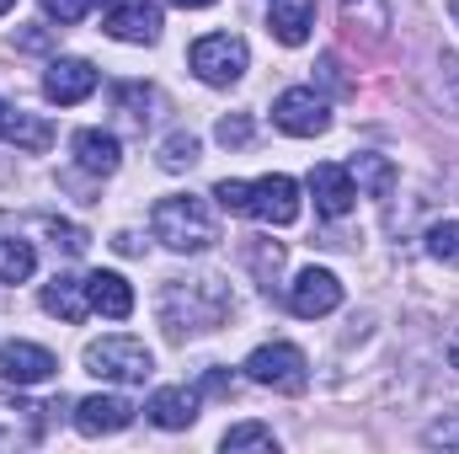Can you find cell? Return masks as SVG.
I'll return each instance as SVG.
<instances>
[{"label": "cell", "instance_id": "obj_1", "mask_svg": "<svg viewBox=\"0 0 459 454\" xmlns=\"http://www.w3.org/2000/svg\"><path fill=\"white\" fill-rule=\"evenodd\" d=\"M230 316V294L220 278H171L160 289V321L171 337H187V332H214Z\"/></svg>", "mask_w": 459, "mask_h": 454}, {"label": "cell", "instance_id": "obj_2", "mask_svg": "<svg viewBox=\"0 0 459 454\" xmlns=\"http://www.w3.org/2000/svg\"><path fill=\"white\" fill-rule=\"evenodd\" d=\"M220 209L230 214H251V220H267V225H294L299 220V188L294 177L273 171V177H256V182H220L214 188Z\"/></svg>", "mask_w": 459, "mask_h": 454}, {"label": "cell", "instance_id": "obj_3", "mask_svg": "<svg viewBox=\"0 0 459 454\" xmlns=\"http://www.w3.org/2000/svg\"><path fill=\"white\" fill-rule=\"evenodd\" d=\"M150 230H155V240L160 246H171V251H209L214 240H220V225H214V209L204 204V198H193V193H177V198H160L155 204V214H150Z\"/></svg>", "mask_w": 459, "mask_h": 454}, {"label": "cell", "instance_id": "obj_4", "mask_svg": "<svg viewBox=\"0 0 459 454\" xmlns=\"http://www.w3.org/2000/svg\"><path fill=\"white\" fill-rule=\"evenodd\" d=\"M86 369L97 374V380H117V385H144L150 380V369H155V358H150V347L139 337H102L86 347Z\"/></svg>", "mask_w": 459, "mask_h": 454}, {"label": "cell", "instance_id": "obj_5", "mask_svg": "<svg viewBox=\"0 0 459 454\" xmlns=\"http://www.w3.org/2000/svg\"><path fill=\"white\" fill-rule=\"evenodd\" d=\"M246 374H251L256 385L278 390V396H299V390L310 385V363H305V353H299L294 342H267V347H256V353L246 358Z\"/></svg>", "mask_w": 459, "mask_h": 454}, {"label": "cell", "instance_id": "obj_6", "mask_svg": "<svg viewBox=\"0 0 459 454\" xmlns=\"http://www.w3.org/2000/svg\"><path fill=\"white\" fill-rule=\"evenodd\" d=\"M187 65H193L198 81H209V86H235V81L246 75V65H251V48H246V38H235V32H209V38L193 43Z\"/></svg>", "mask_w": 459, "mask_h": 454}, {"label": "cell", "instance_id": "obj_7", "mask_svg": "<svg viewBox=\"0 0 459 454\" xmlns=\"http://www.w3.org/2000/svg\"><path fill=\"white\" fill-rule=\"evenodd\" d=\"M273 123H278L283 134H294V139H316V134L332 128V108H326V97H321L316 86H289V92L273 102Z\"/></svg>", "mask_w": 459, "mask_h": 454}, {"label": "cell", "instance_id": "obj_8", "mask_svg": "<svg viewBox=\"0 0 459 454\" xmlns=\"http://www.w3.org/2000/svg\"><path fill=\"white\" fill-rule=\"evenodd\" d=\"M342 305V278L326 273V267H305L294 284H289V310L305 316V321H321Z\"/></svg>", "mask_w": 459, "mask_h": 454}, {"label": "cell", "instance_id": "obj_9", "mask_svg": "<svg viewBox=\"0 0 459 454\" xmlns=\"http://www.w3.org/2000/svg\"><path fill=\"white\" fill-rule=\"evenodd\" d=\"M97 92V65L91 59H54L48 75H43V97L59 102V108H75Z\"/></svg>", "mask_w": 459, "mask_h": 454}, {"label": "cell", "instance_id": "obj_10", "mask_svg": "<svg viewBox=\"0 0 459 454\" xmlns=\"http://www.w3.org/2000/svg\"><path fill=\"white\" fill-rule=\"evenodd\" d=\"M102 27L117 43H155L160 38V11L150 0H113L108 16H102Z\"/></svg>", "mask_w": 459, "mask_h": 454}, {"label": "cell", "instance_id": "obj_11", "mask_svg": "<svg viewBox=\"0 0 459 454\" xmlns=\"http://www.w3.org/2000/svg\"><path fill=\"white\" fill-rule=\"evenodd\" d=\"M0 374L11 385H43V380L59 374V358L48 347H38V342H5L0 347Z\"/></svg>", "mask_w": 459, "mask_h": 454}, {"label": "cell", "instance_id": "obj_12", "mask_svg": "<svg viewBox=\"0 0 459 454\" xmlns=\"http://www.w3.org/2000/svg\"><path fill=\"white\" fill-rule=\"evenodd\" d=\"M54 412H59V401L32 406L22 396H0V444H32V439H43V428H48Z\"/></svg>", "mask_w": 459, "mask_h": 454}, {"label": "cell", "instance_id": "obj_13", "mask_svg": "<svg viewBox=\"0 0 459 454\" xmlns=\"http://www.w3.org/2000/svg\"><path fill=\"white\" fill-rule=\"evenodd\" d=\"M134 423V406L123 401V396H86L81 406H75V428L86 433V439H102V433H123Z\"/></svg>", "mask_w": 459, "mask_h": 454}, {"label": "cell", "instance_id": "obj_14", "mask_svg": "<svg viewBox=\"0 0 459 454\" xmlns=\"http://www.w3.org/2000/svg\"><path fill=\"white\" fill-rule=\"evenodd\" d=\"M310 193H316V209H321L326 220H342L347 209H352V198H358L352 171H347V166H332V161L310 171Z\"/></svg>", "mask_w": 459, "mask_h": 454}, {"label": "cell", "instance_id": "obj_15", "mask_svg": "<svg viewBox=\"0 0 459 454\" xmlns=\"http://www.w3.org/2000/svg\"><path fill=\"white\" fill-rule=\"evenodd\" d=\"M150 423L155 428H166V433H177V428H193L198 423V390H187V385H166V390H155L150 396Z\"/></svg>", "mask_w": 459, "mask_h": 454}, {"label": "cell", "instance_id": "obj_16", "mask_svg": "<svg viewBox=\"0 0 459 454\" xmlns=\"http://www.w3.org/2000/svg\"><path fill=\"white\" fill-rule=\"evenodd\" d=\"M70 150H75V166L91 171V177H113L117 161H123V150H117V139L108 128H81V134L70 139Z\"/></svg>", "mask_w": 459, "mask_h": 454}, {"label": "cell", "instance_id": "obj_17", "mask_svg": "<svg viewBox=\"0 0 459 454\" xmlns=\"http://www.w3.org/2000/svg\"><path fill=\"white\" fill-rule=\"evenodd\" d=\"M43 310H48V316H59V321H70V327H81V321L91 316L86 284H81V278H70V273H59L54 284H43Z\"/></svg>", "mask_w": 459, "mask_h": 454}, {"label": "cell", "instance_id": "obj_18", "mask_svg": "<svg viewBox=\"0 0 459 454\" xmlns=\"http://www.w3.org/2000/svg\"><path fill=\"white\" fill-rule=\"evenodd\" d=\"M267 27H273V38H278V43L299 48V43L310 38V27H316V0H273Z\"/></svg>", "mask_w": 459, "mask_h": 454}, {"label": "cell", "instance_id": "obj_19", "mask_svg": "<svg viewBox=\"0 0 459 454\" xmlns=\"http://www.w3.org/2000/svg\"><path fill=\"white\" fill-rule=\"evenodd\" d=\"M86 300H91V310H102L108 321H123L128 310H134V289H128V278L123 273H91L86 278Z\"/></svg>", "mask_w": 459, "mask_h": 454}, {"label": "cell", "instance_id": "obj_20", "mask_svg": "<svg viewBox=\"0 0 459 454\" xmlns=\"http://www.w3.org/2000/svg\"><path fill=\"white\" fill-rule=\"evenodd\" d=\"M0 139L38 155V150L54 144V128H48L43 118H32V113H22V108H5V102H0Z\"/></svg>", "mask_w": 459, "mask_h": 454}, {"label": "cell", "instance_id": "obj_21", "mask_svg": "<svg viewBox=\"0 0 459 454\" xmlns=\"http://www.w3.org/2000/svg\"><path fill=\"white\" fill-rule=\"evenodd\" d=\"M347 171H352V188L368 193V198H390V188H395V166H390V155H358Z\"/></svg>", "mask_w": 459, "mask_h": 454}, {"label": "cell", "instance_id": "obj_22", "mask_svg": "<svg viewBox=\"0 0 459 454\" xmlns=\"http://www.w3.org/2000/svg\"><path fill=\"white\" fill-rule=\"evenodd\" d=\"M32 267H38L32 240H22V235H0V284H27Z\"/></svg>", "mask_w": 459, "mask_h": 454}, {"label": "cell", "instance_id": "obj_23", "mask_svg": "<svg viewBox=\"0 0 459 454\" xmlns=\"http://www.w3.org/2000/svg\"><path fill=\"white\" fill-rule=\"evenodd\" d=\"M113 102H117V113H123L128 128H144V123H150V102H155V92L139 86V81H123V86L113 92Z\"/></svg>", "mask_w": 459, "mask_h": 454}, {"label": "cell", "instance_id": "obj_24", "mask_svg": "<svg viewBox=\"0 0 459 454\" xmlns=\"http://www.w3.org/2000/svg\"><path fill=\"white\" fill-rule=\"evenodd\" d=\"M225 454H240V450H278V439H273V428L267 423H235L225 428Z\"/></svg>", "mask_w": 459, "mask_h": 454}, {"label": "cell", "instance_id": "obj_25", "mask_svg": "<svg viewBox=\"0 0 459 454\" xmlns=\"http://www.w3.org/2000/svg\"><path fill=\"white\" fill-rule=\"evenodd\" d=\"M198 139L193 134H171L166 144H160V171H187V166H198Z\"/></svg>", "mask_w": 459, "mask_h": 454}, {"label": "cell", "instance_id": "obj_26", "mask_svg": "<svg viewBox=\"0 0 459 454\" xmlns=\"http://www.w3.org/2000/svg\"><path fill=\"white\" fill-rule=\"evenodd\" d=\"M246 262H251V273L262 278V289H273V278H278V267H283V246H278V240H256V246H246Z\"/></svg>", "mask_w": 459, "mask_h": 454}, {"label": "cell", "instance_id": "obj_27", "mask_svg": "<svg viewBox=\"0 0 459 454\" xmlns=\"http://www.w3.org/2000/svg\"><path fill=\"white\" fill-rule=\"evenodd\" d=\"M428 251L444 267H459V220H438V225L428 230Z\"/></svg>", "mask_w": 459, "mask_h": 454}, {"label": "cell", "instance_id": "obj_28", "mask_svg": "<svg viewBox=\"0 0 459 454\" xmlns=\"http://www.w3.org/2000/svg\"><path fill=\"white\" fill-rule=\"evenodd\" d=\"M91 5H97V0H43V16L59 22V27H75V22L91 16Z\"/></svg>", "mask_w": 459, "mask_h": 454}, {"label": "cell", "instance_id": "obj_29", "mask_svg": "<svg viewBox=\"0 0 459 454\" xmlns=\"http://www.w3.org/2000/svg\"><path fill=\"white\" fill-rule=\"evenodd\" d=\"M433 450H459V412H444L438 423H428V433H422Z\"/></svg>", "mask_w": 459, "mask_h": 454}, {"label": "cell", "instance_id": "obj_30", "mask_svg": "<svg viewBox=\"0 0 459 454\" xmlns=\"http://www.w3.org/2000/svg\"><path fill=\"white\" fill-rule=\"evenodd\" d=\"M214 134H220V144H225V150H240V144L251 139V118L230 113V118H220V128H214Z\"/></svg>", "mask_w": 459, "mask_h": 454}, {"label": "cell", "instance_id": "obj_31", "mask_svg": "<svg viewBox=\"0 0 459 454\" xmlns=\"http://www.w3.org/2000/svg\"><path fill=\"white\" fill-rule=\"evenodd\" d=\"M43 230H48V235H54V240H59L70 257H81V251H86V230H81V225H65V220H43Z\"/></svg>", "mask_w": 459, "mask_h": 454}, {"label": "cell", "instance_id": "obj_32", "mask_svg": "<svg viewBox=\"0 0 459 454\" xmlns=\"http://www.w3.org/2000/svg\"><path fill=\"white\" fill-rule=\"evenodd\" d=\"M438 75H444V92H449V102H455V113H459V54L438 59Z\"/></svg>", "mask_w": 459, "mask_h": 454}, {"label": "cell", "instance_id": "obj_33", "mask_svg": "<svg viewBox=\"0 0 459 454\" xmlns=\"http://www.w3.org/2000/svg\"><path fill=\"white\" fill-rule=\"evenodd\" d=\"M204 390H209V396H230V390H235V380H230L225 369H209V374H204Z\"/></svg>", "mask_w": 459, "mask_h": 454}, {"label": "cell", "instance_id": "obj_34", "mask_svg": "<svg viewBox=\"0 0 459 454\" xmlns=\"http://www.w3.org/2000/svg\"><path fill=\"white\" fill-rule=\"evenodd\" d=\"M321 75H326V86H337V92H342V86H347V81H342V65H337L332 54L321 59Z\"/></svg>", "mask_w": 459, "mask_h": 454}, {"label": "cell", "instance_id": "obj_35", "mask_svg": "<svg viewBox=\"0 0 459 454\" xmlns=\"http://www.w3.org/2000/svg\"><path fill=\"white\" fill-rule=\"evenodd\" d=\"M171 5H182V11H209V5H220V0H171Z\"/></svg>", "mask_w": 459, "mask_h": 454}, {"label": "cell", "instance_id": "obj_36", "mask_svg": "<svg viewBox=\"0 0 459 454\" xmlns=\"http://www.w3.org/2000/svg\"><path fill=\"white\" fill-rule=\"evenodd\" d=\"M449 363H455V369H459V337L449 342Z\"/></svg>", "mask_w": 459, "mask_h": 454}, {"label": "cell", "instance_id": "obj_37", "mask_svg": "<svg viewBox=\"0 0 459 454\" xmlns=\"http://www.w3.org/2000/svg\"><path fill=\"white\" fill-rule=\"evenodd\" d=\"M449 16H455V27H459V0H449Z\"/></svg>", "mask_w": 459, "mask_h": 454}, {"label": "cell", "instance_id": "obj_38", "mask_svg": "<svg viewBox=\"0 0 459 454\" xmlns=\"http://www.w3.org/2000/svg\"><path fill=\"white\" fill-rule=\"evenodd\" d=\"M11 5H16V0H0V16H5V11H11Z\"/></svg>", "mask_w": 459, "mask_h": 454}]
</instances>
